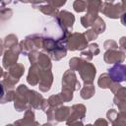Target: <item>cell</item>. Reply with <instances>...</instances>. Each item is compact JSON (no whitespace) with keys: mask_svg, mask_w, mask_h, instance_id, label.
<instances>
[{"mask_svg":"<svg viewBox=\"0 0 126 126\" xmlns=\"http://www.w3.org/2000/svg\"><path fill=\"white\" fill-rule=\"evenodd\" d=\"M108 73L114 82H122L125 79V67L123 65H114Z\"/></svg>","mask_w":126,"mask_h":126,"instance_id":"6da1fadb","label":"cell"},{"mask_svg":"<svg viewBox=\"0 0 126 126\" xmlns=\"http://www.w3.org/2000/svg\"><path fill=\"white\" fill-rule=\"evenodd\" d=\"M4 95V87L2 84H0V98Z\"/></svg>","mask_w":126,"mask_h":126,"instance_id":"7a4b0ae2","label":"cell"}]
</instances>
